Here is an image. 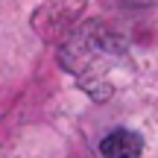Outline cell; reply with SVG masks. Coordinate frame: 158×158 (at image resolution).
I'll list each match as a JSON object with an SVG mask.
<instances>
[{"label": "cell", "instance_id": "1", "mask_svg": "<svg viewBox=\"0 0 158 158\" xmlns=\"http://www.w3.org/2000/svg\"><path fill=\"white\" fill-rule=\"evenodd\" d=\"M141 152H143V138L129 129H114L100 143L102 158H141Z\"/></svg>", "mask_w": 158, "mask_h": 158}]
</instances>
